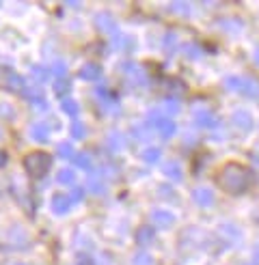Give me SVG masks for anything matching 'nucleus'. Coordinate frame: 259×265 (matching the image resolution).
Wrapping results in <instances>:
<instances>
[{
    "instance_id": "obj_1",
    "label": "nucleus",
    "mask_w": 259,
    "mask_h": 265,
    "mask_svg": "<svg viewBox=\"0 0 259 265\" xmlns=\"http://www.w3.org/2000/svg\"><path fill=\"white\" fill-rule=\"evenodd\" d=\"M251 181H253L251 170L244 169L242 164H227L220 169L218 175H216V183L229 194L246 192V188L251 186Z\"/></svg>"
},
{
    "instance_id": "obj_2",
    "label": "nucleus",
    "mask_w": 259,
    "mask_h": 265,
    "mask_svg": "<svg viewBox=\"0 0 259 265\" xmlns=\"http://www.w3.org/2000/svg\"><path fill=\"white\" fill-rule=\"evenodd\" d=\"M50 166H52V158L46 151H32V153H28L24 158V169L30 177H35V179L46 175Z\"/></svg>"
},
{
    "instance_id": "obj_3",
    "label": "nucleus",
    "mask_w": 259,
    "mask_h": 265,
    "mask_svg": "<svg viewBox=\"0 0 259 265\" xmlns=\"http://www.w3.org/2000/svg\"><path fill=\"white\" fill-rule=\"evenodd\" d=\"M225 86L233 93H244L248 97H259V84L255 80H248V78H240V75H229L225 80Z\"/></svg>"
},
{
    "instance_id": "obj_4",
    "label": "nucleus",
    "mask_w": 259,
    "mask_h": 265,
    "mask_svg": "<svg viewBox=\"0 0 259 265\" xmlns=\"http://www.w3.org/2000/svg\"><path fill=\"white\" fill-rule=\"evenodd\" d=\"M231 125H233L237 132H251L253 129V117L248 110H235L231 115Z\"/></svg>"
},
{
    "instance_id": "obj_5",
    "label": "nucleus",
    "mask_w": 259,
    "mask_h": 265,
    "mask_svg": "<svg viewBox=\"0 0 259 265\" xmlns=\"http://www.w3.org/2000/svg\"><path fill=\"white\" fill-rule=\"evenodd\" d=\"M194 123H197L199 127H214L216 123H218V119H216L214 112H209L207 108H199V110H194Z\"/></svg>"
},
{
    "instance_id": "obj_6",
    "label": "nucleus",
    "mask_w": 259,
    "mask_h": 265,
    "mask_svg": "<svg viewBox=\"0 0 259 265\" xmlns=\"http://www.w3.org/2000/svg\"><path fill=\"white\" fill-rule=\"evenodd\" d=\"M173 220H175V216L171 212H164V209H154L151 212V222L155 226H160V229H169L173 224Z\"/></svg>"
},
{
    "instance_id": "obj_7",
    "label": "nucleus",
    "mask_w": 259,
    "mask_h": 265,
    "mask_svg": "<svg viewBox=\"0 0 259 265\" xmlns=\"http://www.w3.org/2000/svg\"><path fill=\"white\" fill-rule=\"evenodd\" d=\"M95 26H97L100 30H104V32L117 35V24H115V20H112L108 13H100V15H95Z\"/></svg>"
},
{
    "instance_id": "obj_8",
    "label": "nucleus",
    "mask_w": 259,
    "mask_h": 265,
    "mask_svg": "<svg viewBox=\"0 0 259 265\" xmlns=\"http://www.w3.org/2000/svg\"><path fill=\"white\" fill-rule=\"evenodd\" d=\"M155 127L160 129V136L162 138H171L173 134L177 132V125L173 119H166V117H160L158 121H155Z\"/></svg>"
},
{
    "instance_id": "obj_9",
    "label": "nucleus",
    "mask_w": 259,
    "mask_h": 265,
    "mask_svg": "<svg viewBox=\"0 0 259 265\" xmlns=\"http://www.w3.org/2000/svg\"><path fill=\"white\" fill-rule=\"evenodd\" d=\"M100 73H102L100 65L86 63V65H82V69L78 72V78H82V80H97V78H100Z\"/></svg>"
},
{
    "instance_id": "obj_10",
    "label": "nucleus",
    "mask_w": 259,
    "mask_h": 265,
    "mask_svg": "<svg viewBox=\"0 0 259 265\" xmlns=\"http://www.w3.org/2000/svg\"><path fill=\"white\" fill-rule=\"evenodd\" d=\"M194 201L201 207H209L214 203V192L209 188H199V190H194Z\"/></svg>"
},
{
    "instance_id": "obj_11",
    "label": "nucleus",
    "mask_w": 259,
    "mask_h": 265,
    "mask_svg": "<svg viewBox=\"0 0 259 265\" xmlns=\"http://www.w3.org/2000/svg\"><path fill=\"white\" fill-rule=\"evenodd\" d=\"M162 172H164V177H169L171 181H181V177H183L181 166L177 164V162H166L164 169H162Z\"/></svg>"
},
{
    "instance_id": "obj_12",
    "label": "nucleus",
    "mask_w": 259,
    "mask_h": 265,
    "mask_svg": "<svg viewBox=\"0 0 259 265\" xmlns=\"http://www.w3.org/2000/svg\"><path fill=\"white\" fill-rule=\"evenodd\" d=\"M69 205H72V201H69V196H65V194H56V196L52 198L54 214H67Z\"/></svg>"
},
{
    "instance_id": "obj_13",
    "label": "nucleus",
    "mask_w": 259,
    "mask_h": 265,
    "mask_svg": "<svg viewBox=\"0 0 259 265\" xmlns=\"http://www.w3.org/2000/svg\"><path fill=\"white\" fill-rule=\"evenodd\" d=\"M180 99H175V97H169V99H164V104H162V115L166 119L175 117L177 112H180Z\"/></svg>"
},
{
    "instance_id": "obj_14",
    "label": "nucleus",
    "mask_w": 259,
    "mask_h": 265,
    "mask_svg": "<svg viewBox=\"0 0 259 265\" xmlns=\"http://www.w3.org/2000/svg\"><path fill=\"white\" fill-rule=\"evenodd\" d=\"M30 138L37 140V143H46L48 140V127L43 125V123H35V125L30 127Z\"/></svg>"
},
{
    "instance_id": "obj_15",
    "label": "nucleus",
    "mask_w": 259,
    "mask_h": 265,
    "mask_svg": "<svg viewBox=\"0 0 259 265\" xmlns=\"http://www.w3.org/2000/svg\"><path fill=\"white\" fill-rule=\"evenodd\" d=\"M76 166H78V169H84V170L93 169V158H91V153L82 151V153L76 155Z\"/></svg>"
},
{
    "instance_id": "obj_16",
    "label": "nucleus",
    "mask_w": 259,
    "mask_h": 265,
    "mask_svg": "<svg viewBox=\"0 0 259 265\" xmlns=\"http://www.w3.org/2000/svg\"><path fill=\"white\" fill-rule=\"evenodd\" d=\"M24 93H26V97H30V101L35 106H39V108H46V97H43V93L39 89H24Z\"/></svg>"
},
{
    "instance_id": "obj_17",
    "label": "nucleus",
    "mask_w": 259,
    "mask_h": 265,
    "mask_svg": "<svg viewBox=\"0 0 259 265\" xmlns=\"http://www.w3.org/2000/svg\"><path fill=\"white\" fill-rule=\"evenodd\" d=\"M61 110L65 112V115H69V117H76L78 115V101L65 97V99H61Z\"/></svg>"
},
{
    "instance_id": "obj_18",
    "label": "nucleus",
    "mask_w": 259,
    "mask_h": 265,
    "mask_svg": "<svg viewBox=\"0 0 259 265\" xmlns=\"http://www.w3.org/2000/svg\"><path fill=\"white\" fill-rule=\"evenodd\" d=\"M154 240V231L149 229V226H140V229L136 231V241L138 244H149V241Z\"/></svg>"
},
{
    "instance_id": "obj_19",
    "label": "nucleus",
    "mask_w": 259,
    "mask_h": 265,
    "mask_svg": "<svg viewBox=\"0 0 259 265\" xmlns=\"http://www.w3.org/2000/svg\"><path fill=\"white\" fill-rule=\"evenodd\" d=\"M58 183L61 186H72L74 183V179H76V172L72 170V169H61V172H58Z\"/></svg>"
},
{
    "instance_id": "obj_20",
    "label": "nucleus",
    "mask_w": 259,
    "mask_h": 265,
    "mask_svg": "<svg viewBox=\"0 0 259 265\" xmlns=\"http://www.w3.org/2000/svg\"><path fill=\"white\" fill-rule=\"evenodd\" d=\"M128 46H132V41H130L126 35H121V32H117V35H115V39H112V48H115V50H126Z\"/></svg>"
},
{
    "instance_id": "obj_21",
    "label": "nucleus",
    "mask_w": 259,
    "mask_h": 265,
    "mask_svg": "<svg viewBox=\"0 0 259 265\" xmlns=\"http://www.w3.org/2000/svg\"><path fill=\"white\" fill-rule=\"evenodd\" d=\"M160 155H162V151H160L158 147H149V149L143 153V160L147 162V164H154V162L160 160Z\"/></svg>"
},
{
    "instance_id": "obj_22",
    "label": "nucleus",
    "mask_w": 259,
    "mask_h": 265,
    "mask_svg": "<svg viewBox=\"0 0 259 265\" xmlns=\"http://www.w3.org/2000/svg\"><path fill=\"white\" fill-rule=\"evenodd\" d=\"M7 86L11 91H24V80H22L18 73H11L7 80Z\"/></svg>"
},
{
    "instance_id": "obj_23",
    "label": "nucleus",
    "mask_w": 259,
    "mask_h": 265,
    "mask_svg": "<svg viewBox=\"0 0 259 265\" xmlns=\"http://www.w3.org/2000/svg\"><path fill=\"white\" fill-rule=\"evenodd\" d=\"M162 46L166 48V52H175V48H180V46H177V35H175V32H169V35H164V41H162Z\"/></svg>"
},
{
    "instance_id": "obj_24",
    "label": "nucleus",
    "mask_w": 259,
    "mask_h": 265,
    "mask_svg": "<svg viewBox=\"0 0 259 265\" xmlns=\"http://www.w3.org/2000/svg\"><path fill=\"white\" fill-rule=\"evenodd\" d=\"M72 136L78 138V140H82V138L86 136V127H84L82 121H74V125H72Z\"/></svg>"
},
{
    "instance_id": "obj_25",
    "label": "nucleus",
    "mask_w": 259,
    "mask_h": 265,
    "mask_svg": "<svg viewBox=\"0 0 259 265\" xmlns=\"http://www.w3.org/2000/svg\"><path fill=\"white\" fill-rule=\"evenodd\" d=\"M171 11H175L177 15H190V4L188 2H171Z\"/></svg>"
},
{
    "instance_id": "obj_26",
    "label": "nucleus",
    "mask_w": 259,
    "mask_h": 265,
    "mask_svg": "<svg viewBox=\"0 0 259 265\" xmlns=\"http://www.w3.org/2000/svg\"><path fill=\"white\" fill-rule=\"evenodd\" d=\"M30 73H32V78H35V84H41L48 80V69H43V67H32Z\"/></svg>"
},
{
    "instance_id": "obj_27",
    "label": "nucleus",
    "mask_w": 259,
    "mask_h": 265,
    "mask_svg": "<svg viewBox=\"0 0 259 265\" xmlns=\"http://www.w3.org/2000/svg\"><path fill=\"white\" fill-rule=\"evenodd\" d=\"M132 134H134V136H136L138 140H145V138H149V125H147V123H143V125H134Z\"/></svg>"
},
{
    "instance_id": "obj_28",
    "label": "nucleus",
    "mask_w": 259,
    "mask_h": 265,
    "mask_svg": "<svg viewBox=\"0 0 259 265\" xmlns=\"http://www.w3.org/2000/svg\"><path fill=\"white\" fill-rule=\"evenodd\" d=\"M108 145L112 147V151H119V149H123V145H126V140H123L121 134H112L110 138H108Z\"/></svg>"
},
{
    "instance_id": "obj_29",
    "label": "nucleus",
    "mask_w": 259,
    "mask_h": 265,
    "mask_svg": "<svg viewBox=\"0 0 259 265\" xmlns=\"http://www.w3.org/2000/svg\"><path fill=\"white\" fill-rule=\"evenodd\" d=\"M181 50H183L186 56H190V58H199V56H201V50H199V46H194V43H186Z\"/></svg>"
},
{
    "instance_id": "obj_30",
    "label": "nucleus",
    "mask_w": 259,
    "mask_h": 265,
    "mask_svg": "<svg viewBox=\"0 0 259 265\" xmlns=\"http://www.w3.org/2000/svg\"><path fill=\"white\" fill-rule=\"evenodd\" d=\"M89 190L93 194H104L106 186H104V181H100V179H89Z\"/></svg>"
},
{
    "instance_id": "obj_31",
    "label": "nucleus",
    "mask_w": 259,
    "mask_h": 265,
    "mask_svg": "<svg viewBox=\"0 0 259 265\" xmlns=\"http://www.w3.org/2000/svg\"><path fill=\"white\" fill-rule=\"evenodd\" d=\"M69 89H72V84L67 82V80H58L56 84H54V91H56V95H61V97H65L69 93Z\"/></svg>"
},
{
    "instance_id": "obj_32",
    "label": "nucleus",
    "mask_w": 259,
    "mask_h": 265,
    "mask_svg": "<svg viewBox=\"0 0 259 265\" xmlns=\"http://www.w3.org/2000/svg\"><path fill=\"white\" fill-rule=\"evenodd\" d=\"M72 145L69 143H63V145H58V155H61V158H72Z\"/></svg>"
},
{
    "instance_id": "obj_33",
    "label": "nucleus",
    "mask_w": 259,
    "mask_h": 265,
    "mask_svg": "<svg viewBox=\"0 0 259 265\" xmlns=\"http://www.w3.org/2000/svg\"><path fill=\"white\" fill-rule=\"evenodd\" d=\"M76 265H95V259L91 255H78L76 259Z\"/></svg>"
},
{
    "instance_id": "obj_34",
    "label": "nucleus",
    "mask_w": 259,
    "mask_h": 265,
    "mask_svg": "<svg viewBox=\"0 0 259 265\" xmlns=\"http://www.w3.org/2000/svg\"><path fill=\"white\" fill-rule=\"evenodd\" d=\"M134 265H154V261H151L149 255H138L134 259Z\"/></svg>"
},
{
    "instance_id": "obj_35",
    "label": "nucleus",
    "mask_w": 259,
    "mask_h": 265,
    "mask_svg": "<svg viewBox=\"0 0 259 265\" xmlns=\"http://www.w3.org/2000/svg\"><path fill=\"white\" fill-rule=\"evenodd\" d=\"M82 196H84V190L76 186L74 190H72V196H69V201H82Z\"/></svg>"
},
{
    "instance_id": "obj_36",
    "label": "nucleus",
    "mask_w": 259,
    "mask_h": 265,
    "mask_svg": "<svg viewBox=\"0 0 259 265\" xmlns=\"http://www.w3.org/2000/svg\"><path fill=\"white\" fill-rule=\"evenodd\" d=\"M52 72H54V75H58V78H61V75L67 73V65H65V63H56Z\"/></svg>"
},
{
    "instance_id": "obj_37",
    "label": "nucleus",
    "mask_w": 259,
    "mask_h": 265,
    "mask_svg": "<svg viewBox=\"0 0 259 265\" xmlns=\"http://www.w3.org/2000/svg\"><path fill=\"white\" fill-rule=\"evenodd\" d=\"M4 164H7V153L0 149V166H4Z\"/></svg>"
},
{
    "instance_id": "obj_38",
    "label": "nucleus",
    "mask_w": 259,
    "mask_h": 265,
    "mask_svg": "<svg viewBox=\"0 0 259 265\" xmlns=\"http://www.w3.org/2000/svg\"><path fill=\"white\" fill-rule=\"evenodd\" d=\"M253 61H255V65H259V48L253 52Z\"/></svg>"
},
{
    "instance_id": "obj_39",
    "label": "nucleus",
    "mask_w": 259,
    "mask_h": 265,
    "mask_svg": "<svg viewBox=\"0 0 259 265\" xmlns=\"http://www.w3.org/2000/svg\"><path fill=\"white\" fill-rule=\"evenodd\" d=\"M253 261H255L259 265V248H257V252H255V257H253Z\"/></svg>"
}]
</instances>
